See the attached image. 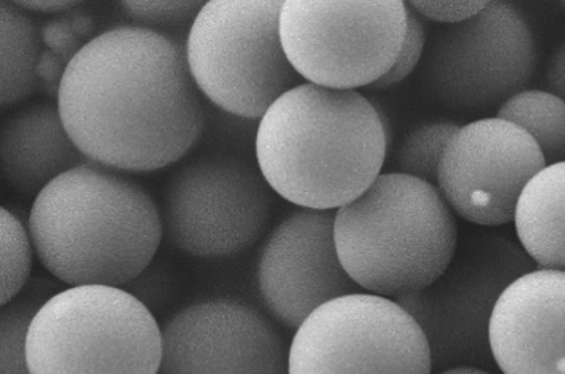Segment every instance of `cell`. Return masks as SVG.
I'll list each match as a JSON object with an SVG mask.
<instances>
[{"label": "cell", "instance_id": "6da1fadb", "mask_svg": "<svg viewBox=\"0 0 565 374\" xmlns=\"http://www.w3.org/2000/svg\"><path fill=\"white\" fill-rule=\"evenodd\" d=\"M57 108L85 159L114 171L177 163L205 128L185 45L139 24L106 30L75 55Z\"/></svg>", "mask_w": 565, "mask_h": 374}, {"label": "cell", "instance_id": "7a4b0ae2", "mask_svg": "<svg viewBox=\"0 0 565 374\" xmlns=\"http://www.w3.org/2000/svg\"><path fill=\"white\" fill-rule=\"evenodd\" d=\"M391 145L380 106L356 90L305 83L277 99L255 133L260 173L300 209L337 211L375 183Z\"/></svg>", "mask_w": 565, "mask_h": 374}, {"label": "cell", "instance_id": "3957f363", "mask_svg": "<svg viewBox=\"0 0 565 374\" xmlns=\"http://www.w3.org/2000/svg\"><path fill=\"white\" fill-rule=\"evenodd\" d=\"M28 227L44 269L70 287L125 288L151 266L164 237L149 192L89 161L35 196Z\"/></svg>", "mask_w": 565, "mask_h": 374}, {"label": "cell", "instance_id": "277c9868", "mask_svg": "<svg viewBox=\"0 0 565 374\" xmlns=\"http://www.w3.org/2000/svg\"><path fill=\"white\" fill-rule=\"evenodd\" d=\"M334 236L355 285L395 301L433 285L459 244L456 214L437 185L401 173H382L337 210Z\"/></svg>", "mask_w": 565, "mask_h": 374}, {"label": "cell", "instance_id": "5b68a950", "mask_svg": "<svg viewBox=\"0 0 565 374\" xmlns=\"http://www.w3.org/2000/svg\"><path fill=\"white\" fill-rule=\"evenodd\" d=\"M32 374H159L163 330L125 288L68 287L30 323Z\"/></svg>", "mask_w": 565, "mask_h": 374}, {"label": "cell", "instance_id": "8992f818", "mask_svg": "<svg viewBox=\"0 0 565 374\" xmlns=\"http://www.w3.org/2000/svg\"><path fill=\"white\" fill-rule=\"evenodd\" d=\"M282 2H206L189 30L185 57L200 93L224 113L260 120L305 84L282 49Z\"/></svg>", "mask_w": 565, "mask_h": 374}, {"label": "cell", "instance_id": "52a82bcc", "mask_svg": "<svg viewBox=\"0 0 565 374\" xmlns=\"http://www.w3.org/2000/svg\"><path fill=\"white\" fill-rule=\"evenodd\" d=\"M537 269L518 241L494 231L469 232L433 285L396 300L415 318L430 346L433 372L493 365L489 325L499 298Z\"/></svg>", "mask_w": 565, "mask_h": 374}, {"label": "cell", "instance_id": "ba28073f", "mask_svg": "<svg viewBox=\"0 0 565 374\" xmlns=\"http://www.w3.org/2000/svg\"><path fill=\"white\" fill-rule=\"evenodd\" d=\"M407 30L406 2H282L280 38L306 83L372 87L395 64Z\"/></svg>", "mask_w": 565, "mask_h": 374}, {"label": "cell", "instance_id": "9c48e42d", "mask_svg": "<svg viewBox=\"0 0 565 374\" xmlns=\"http://www.w3.org/2000/svg\"><path fill=\"white\" fill-rule=\"evenodd\" d=\"M274 194L259 167L230 154L201 157L166 185L164 236L177 250L200 259L238 255L264 234Z\"/></svg>", "mask_w": 565, "mask_h": 374}, {"label": "cell", "instance_id": "30bf717a", "mask_svg": "<svg viewBox=\"0 0 565 374\" xmlns=\"http://www.w3.org/2000/svg\"><path fill=\"white\" fill-rule=\"evenodd\" d=\"M426 335L391 298L355 292L327 302L297 328L289 374H431Z\"/></svg>", "mask_w": 565, "mask_h": 374}, {"label": "cell", "instance_id": "8fae6325", "mask_svg": "<svg viewBox=\"0 0 565 374\" xmlns=\"http://www.w3.org/2000/svg\"><path fill=\"white\" fill-rule=\"evenodd\" d=\"M536 67V40L521 10L488 2L477 17L443 26L427 40L422 77L443 103L481 109L526 89Z\"/></svg>", "mask_w": 565, "mask_h": 374}, {"label": "cell", "instance_id": "7c38bea8", "mask_svg": "<svg viewBox=\"0 0 565 374\" xmlns=\"http://www.w3.org/2000/svg\"><path fill=\"white\" fill-rule=\"evenodd\" d=\"M546 165L536 141L497 116L458 129L444 151L436 185L459 218L503 226L514 221L524 189Z\"/></svg>", "mask_w": 565, "mask_h": 374}, {"label": "cell", "instance_id": "4fadbf2b", "mask_svg": "<svg viewBox=\"0 0 565 374\" xmlns=\"http://www.w3.org/2000/svg\"><path fill=\"white\" fill-rule=\"evenodd\" d=\"M159 374H289V348L256 308L214 298L166 323Z\"/></svg>", "mask_w": 565, "mask_h": 374}, {"label": "cell", "instance_id": "5bb4252c", "mask_svg": "<svg viewBox=\"0 0 565 374\" xmlns=\"http://www.w3.org/2000/svg\"><path fill=\"white\" fill-rule=\"evenodd\" d=\"M334 221L335 211L297 210L262 247L257 290L270 316L290 330L327 302L360 292L338 256Z\"/></svg>", "mask_w": 565, "mask_h": 374}, {"label": "cell", "instance_id": "9a60e30c", "mask_svg": "<svg viewBox=\"0 0 565 374\" xmlns=\"http://www.w3.org/2000/svg\"><path fill=\"white\" fill-rule=\"evenodd\" d=\"M489 343L503 374H565V271L514 280L494 307Z\"/></svg>", "mask_w": 565, "mask_h": 374}, {"label": "cell", "instance_id": "2e32d148", "mask_svg": "<svg viewBox=\"0 0 565 374\" xmlns=\"http://www.w3.org/2000/svg\"><path fill=\"white\" fill-rule=\"evenodd\" d=\"M2 173L10 189L38 196L87 159L65 129L57 106L35 104L10 116L0 136Z\"/></svg>", "mask_w": 565, "mask_h": 374}, {"label": "cell", "instance_id": "e0dca14e", "mask_svg": "<svg viewBox=\"0 0 565 374\" xmlns=\"http://www.w3.org/2000/svg\"><path fill=\"white\" fill-rule=\"evenodd\" d=\"M513 222L537 269L565 271V161L544 167L530 181Z\"/></svg>", "mask_w": 565, "mask_h": 374}, {"label": "cell", "instance_id": "ac0fdd59", "mask_svg": "<svg viewBox=\"0 0 565 374\" xmlns=\"http://www.w3.org/2000/svg\"><path fill=\"white\" fill-rule=\"evenodd\" d=\"M33 20L17 4L0 3V106L8 109L38 88L35 68L42 50Z\"/></svg>", "mask_w": 565, "mask_h": 374}, {"label": "cell", "instance_id": "d6986e66", "mask_svg": "<svg viewBox=\"0 0 565 374\" xmlns=\"http://www.w3.org/2000/svg\"><path fill=\"white\" fill-rule=\"evenodd\" d=\"M498 118L526 131L547 165L565 161V103L557 95L546 89H524L499 106Z\"/></svg>", "mask_w": 565, "mask_h": 374}, {"label": "cell", "instance_id": "ffe728a7", "mask_svg": "<svg viewBox=\"0 0 565 374\" xmlns=\"http://www.w3.org/2000/svg\"><path fill=\"white\" fill-rule=\"evenodd\" d=\"M461 128L451 120H433L413 129L396 153V173L437 184L444 151Z\"/></svg>", "mask_w": 565, "mask_h": 374}, {"label": "cell", "instance_id": "44dd1931", "mask_svg": "<svg viewBox=\"0 0 565 374\" xmlns=\"http://www.w3.org/2000/svg\"><path fill=\"white\" fill-rule=\"evenodd\" d=\"M0 231H2V306L18 298L28 286L33 266V242L29 227L13 212L2 209L0 214Z\"/></svg>", "mask_w": 565, "mask_h": 374}, {"label": "cell", "instance_id": "7402d4cb", "mask_svg": "<svg viewBox=\"0 0 565 374\" xmlns=\"http://www.w3.org/2000/svg\"><path fill=\"white\" fill-rule=\"evenodd\" d=\"M45 301L18 297L0 313V374H32L28 361V333L35 313Z\"/></svg>", "mask_w": 565, "mask_h": 374}, {"label": "cell", "instance_id": "603a6c76", "mask_svg": "<svg viewBox=\"0 0 565 374\" xmlns=\"http://www.w3.org/2000/svg\"><path fill=\"white\" fill-rule=\"evenodd\" d=\"M95 22L85 12L71 10L65 17L55 18L40 30V39L50 52L70 64L87 45L95 32Z\"/></svg>", "mask_w": 565, "mask_h": 374}, {"label": "cell", "instance_id": "cb8c5ba5", "mask_svg": "<svg viewBox=\"0 0 565 374\" xmlns=\"http://www.w3.org/2000/svg\"><path fill=\"white\" fill-rule=\"evenodd\" d=\"M407 7V30L405 40H403L401 53H398L395 64L387 71L380 81L370 87L371 89L385 90L402 84L407 77H411L423 63L424 54L427 49L426 22L416 12L415 9Z\"/></svg>", "mask_w": 565, "mask_h": 374}, {"label": "cell", "instance_id": "d4e9b609", "mask_svg": "<svg viewBox=\"0 0 565 374\" xmlns=\"http://www.w3.org/2000/svg\"><path fill=\"white\" fill-rule=\"evenodd\" d=\"M204 2H120L126 17L139 26H175L194 20Z\"/></svg>", "mask_w": 565, "mask_h": 374}, {"label": "cell", "instance_id": "484cf974", "mask_svg": "<svg viewBox=\"0 0 565 374\" xmlns=\"http://www.w3.org/2000/svg\"><path fill=\"white\" fill-rule=\"evenodd\" d=\"M424 20L451 26L466 22L487 8L488 2H407Z\"/></svg>", "mask_w": 565, "mask_h": 374}, {"label": "cell", "instance_id": "4316f807", "mask_svg": "<svg viewBox=\"0 0 565 374\" xmlns=\"http://www.w3.org/2000/svg\"><path fill=\"white\" fill-rule=\"evenodd\" d=\"M170 281L164 271L149 266L140 276L136 277L125 287L126 291L138 298L151 311V307H159L168 298Z\"/></svg>", "mask_w": 565, "mask_h": 374}, {"label": "cell", "instance_id": "83f0119b", "mask_svg": "<svg viewBox=\"0 0 565 374\" xmlns=\"http://www.w3.org/2000/svg\"><path fill=\"white\" fill-rule=\"evenodd\" d=\"M67 65V63L63 62L58 55L50 52V50H42L38 68H35L38 88L42 89L44 94L52 96V98H58L60 87H62Z\"/></svg>", "mask_w": 565, "mask_h": 374}, {"label": "cell", "instance_id": "f1b7e54d", "mask_svg": "<svg viewBox=\"0 0 565 374\" xmlns=\"http://www.w3.org/2000/svg\"><path fill=\"white\" fill-rule=\"evenodd\" d=\"M544 85L548 93L557 95L565 103V40L548 60Z\"/></svg>", "mask_w": 565, "mask_h": 374}, {"label": "cell", "instance_id": "f546056e", "mask_svg": "<svg viewBox=\"0 0 565 374\" xmlns=\"http://www.w3.org/2000/svg\"><path fill=\"white\" fill-rule=\"evenodd\" d=\"M17 4L19 9L24 10V12H35V13H68L71 10L77 9L81 7L79 2H13Z\"/></svg>", "mask_w": 565, "mask_h": 374}, {"label": "cell", "instance_id": "4dcf8cb0", "mask_svg": "<svg viewBox=\"0 0 565 374\" xmlns=\"http://www.w3.org/2000/svg\"><path fill=\"white\" fill-rule=\"evenodd\" d=\"M431 374H493L486 371L483 367L478 366H452L441 368V371L433 372Z\"/></svg>", "mask_w": 565, "mask_h": 374}, {"label": "cell", "instance_id": "1f68e13d", "mask_svg": "<svg viewBox=\"0 0 565 374\" xmlns=\"http://www.w3.org/2000/svg\"><path fill=\"white\" fill-rule=\"evenodd\" d=\"M562 7L565 9V2L562 3Z\"/></svg>", "mask_w": 565, "mask_h": 374}]
</instances>
